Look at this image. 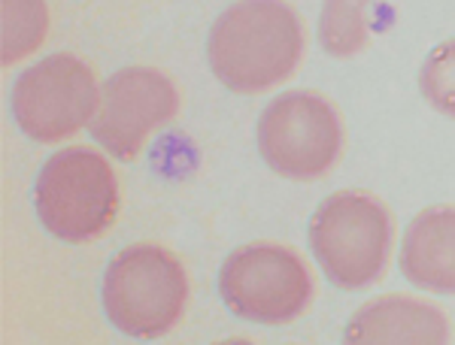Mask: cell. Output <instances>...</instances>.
Masks as SVG:
<instances>
[{"label": "cell", "instance_id": "ba28073f", "mask_svg": "<svg viewBox=\"0 0 455 345\" xmlns=\"http://www.w3.org/2000/svg\"><path fill=\"white\" fill-rule=\"evenodd\" d=\"M180 113V91L173 79L156 67H124L100 88L92 137L119 161H134L143 145Z\"/></svg>", "mask_w": 455, "mask_h": 345}, {"label": "cell", "instance_id": "7c38bea8", "mask_svg": "<svg viewBox=\"0 0 455 345\" xmlns=\"http://www.w3.org/2000/svg\"><path fill=\"white\" fill-rule=\"evenodd\" d=\"M49 34L46 0H0V61L16 64L34 55Z\"/></svg>", "mask_w": 455, "mask_h": 345}, {"label": "cell", "instance_id": "4fadbf2b", "mask_svg": "<svg viewBox=\"0 0 455 345\" xmlns=\"http://www.w3.org/2000/svg\"><path fill=\"white\" fill-rule=\"evenodd\" d=\"M419 94L435 113L455 122V36L437 43L419 67Z\"/></svg>", "mask_w": 455, "mask_h": 345}, {"label": "cell", "instance_id": "52a82bcc", "mask_svg": "<svg viewBox=\"0 0 455 345\" xmlns=\"http://www.w3.org/2000/svg\"><path fill=\"white\" fill-rule=\"evenodd\" d=\"M100 88L92 67L73 55H49L19 73L12 85V115L25 137L61 143L92 128Z\"/></svg>", "mask_w": 455, "mask_h": 345}, {"label": "cell", "instance_id": "6da1fadb", "mask_svg": "<svg viewBox=\"0 0 455 345\" xmlns=\"http://www.w3.org/2000/svg\"><path fill=\"white\" fill-rule=\"evenodd\" d=\"M304 46V19L289 0H237L212 21L207 58L225 88L264 94L295 76Z\"/></svg>", "mask_w": 455, "mask_h": 345}, {"label": "cell", "instance_id": "8fae6325", "mask_svg": "<svg viewBox=\"0 0 455 345\" xmlns=\"http://www.w3.org/2000/svg\"><path fill=\"white\" fill-rule=\"evenodd\" d=\"M379 0H322L319 46L331 58H355L371 46Z\"/></svg>", "mask_w": 455, "mask_h": 345}, {"label": "cell", "instance_id": "5bb4252c", "mask_svg": "<svg viewBox=\"0 0 455 345\" xmlns=\"http://www.w3.org/2000/svg\"><path fill=\"white\" fill-rule=\"evenodd\" d=\"M210 345H252L249 340H240V336H231V340H222V342H210Z\"/></svg>", "mask_w": 455, "mask_h": 345}, {"label": "cell", "instance_id": "277c9868", "mask_svg": "<svg viewBox=\"0 0 455 345\" xmlns=\"http://www.w3.org/2000/svg\"><path fill=\"white\" fill-rule=\"evenodd\" d=\"M40 224L64 242L100 239L119 212V182L100 152L70 145L43 164L34 185Z\"/></svg>", "mask_w": 455, "mask_h": 345}, {"label": "cell", "instance_id": "8992f818", "mask_svg": "<svg viewBox=\"0 0 455 345\" xmlns=\"http://www.w3.org/2000/svg\"><path fill=\"white\" fill-rule=\"evenodd\" d=\"M219 294L237 318L252 325H291L313 303V276L304 258L280 242L234 248L219 270Z\"/></svg>", "mask_w": 455, "mask_h": 345}, {"label": "cell", "instance_id": "5b68a950", "mask_svg": "<svg viewBox=\"0 0 455 345\" xmlns=\"http://www.w3.org/2000/svg\"><path fill=\"white\" fill-rule=\"evenodd\" d=\"M343 145L347 128L340 109L319 91H283L259 115V152L283 179H325L340 164Z\"/></svg>", "mask_w": 455, "mask_h": 345}, {"label": "cell", "instance_id": "7a4b0ae2", "mask_svg": "<svg viewBox=\"0 0 455 345\" xmlns=\"http://www.w3.org/2000/svg\"><path fill=\"white\" fill-rule=\"evenodd\" d=\"M395 246V212L364 188L328 194L310 218V248L319 270L343 291H364L386 276Z\"/></svg>", "mask_w": 455, "mask_h": 345}, {"label": "cell", "instance_id": "30bf717a", "mask_svg": "<svg viewBox=\"0 0 455 345\" xmlns=\"http://www.w3.org/2000/svg\"><path fill=\"white\" fill-rule=\"evenodd\" d=\"M398 263L413 288L455 297V207L422 209L403 231Z\"/></svg>", "mask_w": 455, "mask_h": 345}, {"label": "cell", "instance_id": "9c48e42d", "mask_svg": "<svg viewBox=\"0 0 455 345\" xmlns=\"http://www.w3.org/2000/svg\"><path fill=\"white\" fill-rule=\"evenodd\" d=\"M452 327L437 303L416 294H383L352 312L343 345H450Z\"/></svg>", "mask_w": 455, "mask_h": 345}, {"label": "cell", "instance_id": "3957f363", "mask_svg": "<svg viewBox=\"0 0 455 345\" xmlns=\"http://www.w3.org/2000/svg\"><path fill=\"white\" fill-rule=\"evenodd\" d=\"M104 312L109 325L134 340H158L180 325L188 303V276L173 252L134 242L107 263Z\"/></svg>", "mask_w": 455, "mask_h": 345}]
</instances>
